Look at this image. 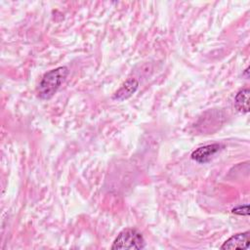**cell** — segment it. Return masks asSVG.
Instances as JSON below:
<instances>
[{
    "mask_svg": "<svg viewBox=\"0 0 250 250\" xmlns=\"http://www.w3.org/2000/svg\"><path fill=\"white\" fill-rule=\"evenodd\" d=\"M249 231L237 233L229 237L221 246L222 249H248L249 247Z\"/></svg>",
    "mask_w": 250,
    "mask_h": 250,
    "instance_id": "4",
    "label": "cell"
},
{
    "mask_svg": "<svg viewBox=\"0 0 250 250\" xmlns=\"http://www.w3.org/2000/svg\"><path fill=\"white\" fill-rule=\"evenodd\" d=\"M146 247L141 232L135 229H123L114 239L111 249H143Z\"/></svg>",
    "mask_w": 250,
    "mask_h": 250,
    "instance_id": "2",
    "label": "cell"
},
{
    "mask_svg": "<svg viewBox=\"0 0 250 250\" xmlns=\"http://www.w3.org/2000/svg\"><path fill=\"white\" fill-rule=\"evenodd\" d=\"M249 89L245 88L240 90L234 98L235 107L242 113H247L249 111Z\"/></svg>",
    "mask_w": 250,
    "mask_h": 250,
    "instance_id": "6",
    "label": "cell"
},
{
    "mask_svg": "<svg viewBox=\"0 0 250 250\" xmlns=\"http://www.w3.org/2000/svg\"><path fill=\"white\" fill-rule=\"evenodd\" d=\"M67 74L68 68L66 66H59L45 73L38 86L39 98L43 100L52 98L64 81Z\"/></svg>",
    "mask_w": 250,
    "mask_h": 250,
    "instance_id": "1",
    "label": "cell"
},
{
    "mask_svg": "<svg viewBox=\"0 0 250 250\" xmlns=\"http://www.w3.org/2000/svg\"><path fill=\"white\" fill-rule=\"evenodd\" d=\"M222 146L219 144H212L200 146L191 153V158L198 163H206L220 151Z\"/></svg>",
    "mask_w": 250,
    "mask_h": 250,
    "instance_id": "3",
    "label": "cell"
},
{
    "mask_svg": "<svg viewBox=\"0 0 250 250\" xmlns=\"http://www.w3.org/2000/svg\"><path fill=\"white\" fill-rule=\"evenodd\" d=\"M138 86H139V82L135 78H129L115 92V94L113 95V99L118 101H124L130 98L137 91Z\"/></svg>",
    "mask_w": 250,
    "mask_h": 250,
    "instance_id": "5",
    "label": "cell"
},
{
    "mask_svg": "<svg viewBox=\"0 0 250 250\" xmlns=\"http://www.w3.org/2000/svg\"><path fill=\"white\" fill-rule=\"evenodd\" d=\"M232 213L237 214V215H245V216H247L249 214V207H248V205L235 207V208L232 209Z\"/></svg>",
    "mask_w": 250,
    "mask_h": 250,
    "instance_id": "7",
    "label": "cell"
}]
</instances>
